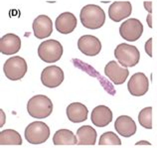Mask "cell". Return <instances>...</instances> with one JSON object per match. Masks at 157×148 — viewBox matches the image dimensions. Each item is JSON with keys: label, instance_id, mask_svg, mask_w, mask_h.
Masks as SVG:
<instances>
[{"label": "cell", "instance_id": "e0dca14e", "mask_svg": "<svg viewBox=\"0 0 157 148\" xmlns=\"http://www.w3.org/2000/svg\"><path fill=\"white\" fill-rule=\"evenodd\" d=\"M114 128L123 137H130L136 132V124L128 116H121L114 122Z\"/></svg>", "mask_w": 157, "mask_h": 148}, {"label": "cell", "instance_id": "4316f807", "mask_svg": "<svg viewBox=\"0 0 157 148\" xmlns=\"http://www.w3.org/2000/svg\"><path fill=\"white\" fill-rule=\"evenodd\" d=\"M151 143L148 142V141H139L136 143V145H150Z\"/></svg>", "mask_w": 157, "mask_h": 148}, {"label": "cell", "instance_id": "52a82bcc", "mask_svg": "<svg viewBox=\"0 0 157 148\" xmlns=\"http://www.w3.org/2000/svg\"><path fill=\"white\" fill-rule=\"evenodd\" d=\"M143 33V25L136 18L127 19L119 27V35L127 42H135Z\"/></svg>", "mask_w": 157, "mask_h": 148}, {"label": "cell", "instance_id": "7402d4cb", "mask_svg": "<svg viewBox=\"0 0 157 148\" xmlns=\"http://www.w3.org/2000/svg\"><path fill=\"white\" fill-rule=\"evenodd\" d=\"M138 122L142 127L146 129L152 128V108L147 106V108L140 110L138 114Z\"/></svg>", "mask_w": 157, "mask_h": 148}, {"label": "cell", "instance_id": "7a4b0ae2", "mask_svg": "<svg viewBox=\"0 0 157 148\" xmlns=\"http://www.w3.org/2000/svg\"><path fill=\"white\" fill-rule=\"evenodd\" d=\"M27 112L34 118H46L53 112V102L48 97L37 94L29 100Z\"/></svg>", "mask_w": 157, "mask_h": 148}, {"label": "cell", "instance_id": "7c38bea8", "mask_svg": "<svg viewBox=\"0 0 157 148\" xmlns=\"http://www.w3.org/2000/svg\"><path fill=\"white\" fill-rule=\"evenodd\" d=\"M132 12V5L129 1H115L109 8V17L113 22H121L128 18Z\"/></svg>", "mask_w": 157, "mask_h": 148}, {"label": "cell", "instance_id": "277c9868", "mask_svg": "<svg viewBox=\"0 0 157 148\" xmlns=\"http://www.w3.org/2000/svg\"><path fill=\"white\" fill-rule=\"evenodd\" d=\"M26 140L31 144H42L48 140L50 136V128L45 122H31L24 131Z\"/></svg>", "mask_w": 157, "mask_h": 148}, {"label": "cell", "instance_id": "6da1fadb", "mask_svg": "<svg viewBox=\"0 0 157 148\" xmlns=\"http://www.w3.org/2000/svg\"><path fill=\"white\" fill-rule=\"evenodd\" d=\"M80 19L82 26L90 30H96L104 26L105 22V13L101 6L88 4L82 8Z\"/></svg>", "mask_w": 157, "mask_h": 148}, {"label": "cell", "instance_id": "3957f363", "mask_svg": "<svg viewBox=\"0 0 157 148\" xmlns=\"http://www.w3.org/2000/svg\"><path fill=\"white\" fill-rule=\"evenodd\" d=\"M114 57L122 67H135L139 63L140 53L135 46L121 43L114 49Z\"/></svg>", "mask_w": 157, "mask_h": 148}, {"label": "cell", "instance_id": "d6986e66", "mask_svg": "<svg viewBox=\"0 0 157 148\" xmlns=\"http://www.w3.org/2000/svg\"><path fill=\"white\" fill-rule=\"evenodd\" d=\"M78 145H94L97 141V131L90 125L81 126L77 130Z\"/></svg>", "mask_w": 157, "mask_h": 148}, {"label": "cell", "instance_id": "8fae6325", "mask_svg": "<svg viewBox=\"0 0 157 148\" xmlns=\"http://www.w3.org/2000/svg\"><path fill=\"white\" fill-rule=\"evenodd\" d=\"M105 74L114 85H122L128 78L129 71L125 67H121L115 61H110L105 65Z\"/></svg>", "mask_w": 157, "mask_h": 148}, {"label": "cell", "instance_id": "d4e9b609", "mask_svg": "<svg viewBox=\"0 0 157 148\" xmlns=\"http://www.w3.org/2000/svg\"><path fill=\"white\" fill-rule=\"evenodd\" d=\"M143 5H144V8H145L148 13L151 14L152 13V2L151 1H144Z\"/></svg>", "mask_w": 157, "mask_h": 148}, {"label": "cell", "instance_id": "5bb4252c", "mask_svg": "<svg viewBox=\"0 0 157 148\" xmlns=\"http://www.w3.org/2000/svg\"><path fill=\"white\" fill-rule=\"evenodd\" d=\"M77 18L71 12H64L57 17L55 21V27L61 34H70L77 27Z\"/></svg>", "mask_w": 157, "mask_h": 148}, {"label": "cell", "instance_id": "ffe728a7", "mask_svg": "<svg viewBox=\"0 0 157 148\" xmlns=\"http://www.w3.org/2000/svg\"><path fill=\"white\" fill-rule=\"evenodd\" d=\"M54 145H76L78 144V138L71 130L60 129L57 130L53 136Z\"/></svg>", "mask_w": 157, "mask_h": 148}, {"label": "cell", "instance_id": "603a6c76", "mask_svg": "<svg viewBox=\"0 0 157 148\" xmlns=\"http://www.w3.org/2000/svg\"><path fill=\"white\" fill-rule=\"evenodd\" d=\"M98 144L100 145H121V140L114 132L109 131V132H105L104 134L101 135Z\"/></svg>", "mask_w": 157, "mask_h": 148}, {"label": "cell", "instance_id": "9a60e30c", "mask_svg": "<svg viewBox=\"0 0 157 148\" xmlns=\"http://www.w3.org/2000/svg\"><path fill=\"white\" fill-rule=\"evenodd\" d=\"M21 49V39L13 33H8L0 39V52L4 55H13Z\"/></svg>", "mask_w": 157, "mask_h": 148}, {"label": "cell", "instance_id": "30bf717a", "mask_svg": "<svg viewBox=\"0 0 157 148\" xmlns=\"http://www.w3.org/2000/svg\"><path fill=\"white\" fill-rule=\"evenodd\" d=\"M78 48L82 54L89 57L97 56L101 50V43L93 35H84L78 40Z\"/></svg>", "mask_w": 157, "mask_h": 148}, {"label": "cell", "instance_id": "cb8c5ba5", "mask_svg": "<svg viewBox=\"0 0 157 148\" xmlns=\"http://www.w3.org/2000/svg\"><path fill=\"white\" fill-rule=\"evenodd\" d=\"M144 49H145L146 54L151 58L152 56V38H149L145 43V46H144Z\"/></svg>", "mask_w": 157, "mask_h": 148}, {"label": "cell", "instance_id": "4fadbf2b", "mask_svg": "<svg viewBox=\"0 0 157 148\" xmlns=\"http://www.w3.org/2000/svg\"><path fill=\"white\" fill-rule=\"evenodd\" d=\"M33 32L37 39H45L52 35L53 22L47 15H39L33 21Z\"/></svg>", "mask_w": 157, "mask_h": 148}, {"label": "cell", "instance_id": "8992f818", "mask_svg": "<svg viewBox=\"0 0 157 148\" xmlns=\"http://www.w3.org/2000/svg\"><path fill=\"white\" fill-rule=\"evenodd\" d=\"M27 63L25 59L20 56H13L7 59L3 66L5 77L11 81H19L26 75Z\"/></svg>", "mask_w": 157, "mask_h": 148}, {"label": "cell", "instance_id": "ac0fdd59", "mask_svg": "<svg viewBox=\"0 0 157 148\" xmlns=\"http://www.w3.org/2000/svg\"><path fill=\"white\" fill-rule=\"evenodd\" d=\"M67 116L69 120L74 123H81L88 119L89 109L81 102H73L67 106Z\"/></svg>", "mask_w": 157, "mask_h": 148}, {"label": "cell", "instance_id": "ba28073f", "mask_svg": "<svg viewBox=\"0 0 157 148\" xmlns=\"http://www.w3.org/2000/svg\"><path fill=\"white\" fill-rule=\"evenodd\" d=\"M64 72L58 66H48L41 73V82L47 88H57L64 82Z\"/></svg>", "mask_w": 157, "mask_h": 148}, {"label": "cell", "instance_id": "9c48e42d", "mask_svg": "<svg viewBox=\"0 0 157 148\" xmlns=\"http://www.w3.org/2000/svg\"><path fill=\"white\" fill-rule=\"evenodd\" d=\"M127 89L133 97H142L149 89V80L143 73H135L127 83Z\"/></svg>", "mask_w": 157, "mask_h": 148}, {"label": "cell", "instance_id": "484cf974", "mask_svg": "<svg viewBox=\"0 0 157 148\" xmlns=\"http://www.w3.org/2000/svg\"><path fill=\"white\" fill-rule=\"evenodd\" d=\"M146 21H147V24H148V26H149V28H152V16H151V14L147 15Z\"/></svg>", "mask_w": 157, "mask_h": 148}, {"label": "cell", "instance_id": "5b68a950", "mask_svg": "<svg viewBox=\"0 0 157 148\" xmlns=\"http://www.w3.org/2000/svg\"><path fill=\"white\" fill-rule=\"evenodd\" d=\"M63 55V46L57 40H46L38 47L39 58L46 63L58 62Z\"/></svg>", "mask_w": 157, "mask_h": 148}, {"label": "cell", "instance_id": "2e32d148", "mask_svg": "<svg viewBox=\"0 0 157 148\" xmlns=\"http://www.w3.org/2000/svg\"><path fill=\"white\" fill-rule=\"evenodd\" d=\"M90 119L94 125L98 127H105L113 121V112L110 108L105 105H98L93 109Z\"/></svg>", "mask_w": 157, "mask_h": 148}, {"label": "cell", "instance_id": "44dd1931", "mask_svg": "<svg viewBox=\"0 0 157 148\" xmlns=\"http://www.w3.org/2000/svg\"><path fill=\"white\" fill-rule=\"evenodd\" d=\"M0 144L4 145H21L22 137L14 129H5L0 131Z\"/></svg>", "mask_w": 157, "mask_h": 148}]
</instances>
